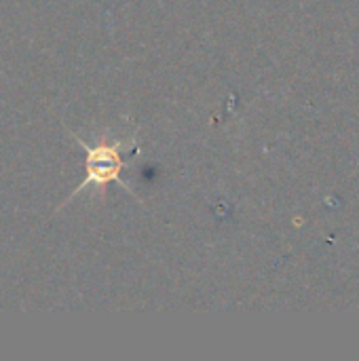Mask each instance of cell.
<instances>
[{"label":"cell","mask_w":359,"mask_h":361,"mask_svg":"<svg viewBox=\"0 0 359 361\" xmlns=\"http://www.w3.org/2000/svg\"><path fill=\"white\" fill-rule=\"evenodd\" d=\"M76 137V135H74ZM78 146L85 148L87 159H85V180L74 188V192L68 197L74 199L76 195H80L87 186H106L108 182H118L129 195H135L129 190V186L121 180V171L131 163V159L138 157L140 148L133 142H123V140H102L99 144H87L85 140L76 137ZM66 201V203H68ZM63 203V205H66Z\"/></svg>","instance_id":"obj_1"}]
</instances>
